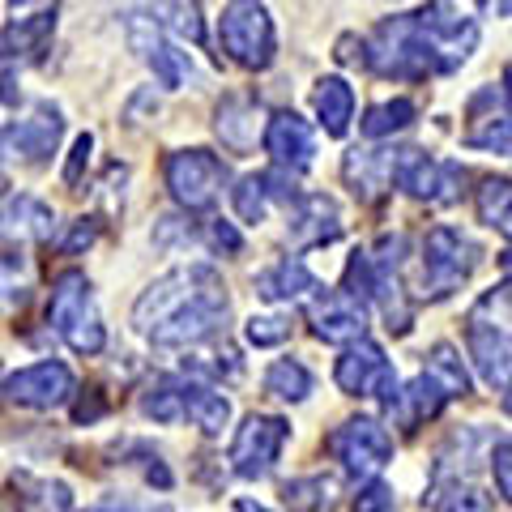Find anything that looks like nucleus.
I'll use <instances>...</instances> for the list:
<instances>
[{"label":"nucleus","instance_id":"nucleus-1","mask_svg":"<svg viewBox=\"0 0 512 512\" xmlns=\"http://www.w3.org/2000/svg\"><path fill=\"white\" fill-rule=\"evenodd\" d=\"M363 47H367L363 64L376 77H393V82H419V77L436 73L431 47L423 39V30H419V13H393V18H384Z\"/></svg>","mask_w":512,"mask_h":512},{"label":"nucleus","instance_id":"nucleus-2","mask_svg":"<svg viewBox=\"0 0 512 512\" xmlns=\"http://www.w3.org/2000/svg\"><path fill=\"white\" fill-rule=\"evenodd\" d=\"M47 325L60 333V342L77 355H99L107 346V329L94 308V286L86 274L64 269L52 282V303H47Z\"/></svg>","mask_w":512,"mask_h":512},{"label":"nucleus","instance_id":"nucleus-3","mask_svg":"<svg viewBox=\"0 0 512 512\" xmlns=\"http://www.w3.org/2000/svg\"><path fill=\"white\" fill-rule=\"evenodd\" d=\"M218 47L227 52V60L239 64V69H252V73L269 69L274 56H278V35H274L269 9L252 5V0H235V5H227L222 18H218Z\"/></svg>","mask_w":512,"mask_h":512},{"label":"nucleus","instance_id":"nucleus-4","mask_svg":"<svg viewBox=\"0 0 512 512\" xmlns=\"http://www.w3.org/2000/svg\"><path fill=\"white\" fill-rule=\"evenodd\" d=\"M214 286H222L218 269L214 265H184V269H171L167 278H158L150 291H141V299L133 303V329L137 333H150L163 325V320H171L180 308H188L197 295L214 291Z\"/></svg>","mask_w":512,"mask_h":512},{"label":"nucleus","instance_id":"nucleus-5","mask_svg":"<svg viewBox=\"0 0 512 512\" xmlns=\"http://www.w3.org/2000/svg\"><path fill=\"white\" fill-rule=\"evenodd\" d=\"M478 265V248L457 227H431L423 239V295L448 299L470 282Z\"/></svg>","mask_w":512,"mask_h":512},{"label":"nucleus","instance_id":"nucleus-6","mask_svg":"<svg viewBox=\"0 0 512 512\" xmlns=\"http://www.w3.org/2000/svg\"><path fill=\"white\" fill-rule=\"evenodd\" d=\"M227 316H231V303H227V286H214L180 308L171 320H163L154 333H150V346L154 350H197L205 342H214L222 329H227Z\"/></svg>","mask_w":512,"mask_h":512},{"label":"nucleus","instance_id":"nucleus-7","mask_svg":"<svg viewBox=\"0 0 512 512\" xmlns=\"http://www.w3.org/2000/svg\"><path fill=\"white\" fill-rule=\"evenodd\" d=\"M325 448L333 461H342L350 478H376L393 461V436L376 419H346L329 431Z\"/></svg>","mask_w":512,"mask_h":512},{"label":"nucleus","instance_id":"nucleus-8","mask_svg":"<svg viewBox=\"0 0 512 512\" xmlns=\"http://www.w3.org/2000/svg\"><path fill=\"white\" fill-rule=\"evenodd\" d=\"M163 175H167L175 205H184V210H210L222 184H227V163L210 150H175L167 158Z\"/></svg>","mask_w":512,"mask_h":512},{"label":"nucleus","instance_id":"nucleus-9","mask_svg":"<svg viewBox=\"0 0 512 512\" xmlns=\"http://www.w3.org/2000/svg\"><path fill=\"white\" fill-rule=\"evenodd\" d=\"M286 440H291V423L286 419H278V414H248L231 440V470L239 478H248V483L265 478L282 457Z\"/></svg>","mask_w":512,"mask_h":512},{"label":"nucleus","instance_id":"nucleus-10","mask_svg":"<svg viewBox=\"0 0 512 512\" xmlns=\"http://www.w3.org/2000/svg\"><path fill=\"white\" fill-rule=\"evenodd\" d=\"M419 30L431 47L436 73H453L457 64H466L470 52L478 47V22L457 5H427L419 9Z\"/></svg>","mask_w":512,"mask_h":512},{"label":"nucleus","instance_id":"nucleus-11","mask_svg":"<svg viewBox=\"0 0 512 512\" xmlns=\"http://www.w3.org/2000/svg\"><path fill=\"white\" fill-rule=\"evenodd\" d=\"M406 235H384L372 256V299L380 303L389 333H410L414 325V303L402 291V256H406Z\"/></svg>","mask_w":512,"mask_h":512},{"label":"nucleus","instance_id":"nucleus-12","mask_svg":"<svg viewBox=\"0 0 512 512\" xmlns=\"http://www.w3.org/2000/svg\"><path fill=\"white\" fill-rule=\"evenodd\" d=\"M333 380H338V389L346 397H380L384 406L397 397V372L372 338L342 350L338 367H333Z\"/></svg>","mask_w":512,"mask_h":512},{"label":"nucleus","instance_id":"nucleus-13","mask_svg":"<svg viewBox=\"0 0 512 512\" xmlns=\"http://www.w3.org/2000/svg\"><path fill=\"white\" fill-rule=\"evenodd\" d=\"M64 133V120L52 103H39L35 116L26 120H13L0 128V163H26V167H39L56 154V141Z\"/></svg>","mask_w":512,"mask_h":512},{"label":"nucleus","instance_id":"nucleus-14","mask_svg":"<svg viewBox=\"0 0 512 512\" xmlns=\"http://www.w3.org/2000/svg\"><path fill=\"white\" fill-rule=\"evenodd\" d=\"M73 389H77L73 372L64 363H56V359L30 363V367L13 372L5 384H0L5 402L9 406H22V410H60L73 397Z\"/></svg>","mask_w":512,"mask_h":512},{"label":"nucleus","instance_id":"nucleus-15","mask_svg":"<svg viewBox=\"0 0 512 512\" xmlns=\"http://www.w3.org/2000/svg\"><path fill=\"white\" fill-rule=\"evenodd\" d=\"M397 184H402L410 197H419V201L448 205V201L461 197L466 167L444 163V158H427L423 150H402V163H397Z\"/></svg>","mask_w":512,"mask_h":512},{"label":"nucleus","instance_id":"nucleus-16","mask_svg":"<svg viewBox=\"0 0 512 512\" xmlns=\"http://www.w3.org/2000/svg\"><path fill=\"white\" fill-rule=\"evenodd\" d=\"M308 320H312L316 338L329 346H355L367 333V308L342 291H320L308 303Z\"/></svg>","mask_w":512,"mask_h":512},{"label":"nucleus","instance_id":"nucleus-17","mask_svg":"<svg viewBox=\"0 0 512 512\" xmlns=\"http://www.w3.org/2000/svg\"><path fill=\"white\" fill-rule=\"evenodd\" d=\"M466 346H470V359L478 367V376H483L487 384H508L512 380V329L470 312Z\"/></svg>","mask_w":512,"mask_h":512},{"label":"nucleus","instance_id":"nucleus-18","mask_svg":"<svg viewBox=\"0 0 512 512\" xmlns=\"http://www.w3.org/2000/svg\"><path fill=\"white\" fill-rule=\"evenodd\" d=\"M261 141H265V150L274 154V163L286 171H308L316 163V133L299 111H278V116L265 124Z\"/></svg>","mask_w":512,"mask_h":512},{"label":"nucleus","instance_id":"nucleus-19","mask_svg":"<svg viewBox=\"0 0 512 512\" xmlns=\"http://www.w3.org/2000/svg\"><path fill=\"white\" fill-rule=\"evenodd\" d=\"M295 248H320V244H333L342 235V214H338V201L325 197V192H299L295 201V214H291V227H286Z\"/></svg>","mask_w":512,"mask_h":512},{"label":"nucleus","instance_id":"nucleus-20","mask_svg":"<svg viewBox=\"0 0 512 512\" xmlns=\"http://www.w3.org/2000/svg\"><path fill=\"white\" fill-rule=\"evenodd\" d=\"M252 286H256V295L269 299V303H312L320 291H325V286L316 282L312 269L303 261H295V256H286V261L261 269V274L252 278Z\"/></svg>","mask_w":512,"mask_h":512},{"label":"nucleus","instance_id":"nucleus-21","mask_svg":"<svg viewBox=\"0 0 512 512\" xmlns=\"http://www.w3.org/2000/svg\"><path fill=\"white\" fill-rule=\"evenodd\" d=\"M397 163H402V150H350L342 163V175L355 188V197L376 201L384 188H393Z\"/></svg>","mask_w":512,"mask_h":512},{"label":"nucleus","instance_id":"nucleus-22","mask_svg":"<svg viewBox=\"0 0 512 512\" xmlns=\"http://www.w3.org/2000/svg\"><path fill=\"white\" fill-rule=\"evenodd\" d=\"M56 231V214L52 205H43L39 197H9V205L0 210V235L13 244H43Z\"/></svg>","mask_w":512,"mask_h":512},{"label":"nucleus","instance_id":"nucleus-23","mask_svg":"<svg viewBox=\"0 0 512 512\" xmlns=\"http://www.w3.org/2000/svg\"><path fill=\"white\" fill-rule=\"evenodd\" d=\"M218 137L222 146L235 154H248L256 146V133H261V103L248 99V94H227L218 103Z\"/></svg>","mask_w":512,"mask_h":512},{"label":"nucleus","instance_id":"nucleus-24","mask_svg":"<svg viewBox=\"0 0 512 512\" xmlns=\"http://www.w3.org/2000/svg\"><path fill=\"white\" fill-rule=\"evenodd\" d=\"M56 30V5H39L26 18H13L0 30V60H18V56H39L43 43Z\"/></svg>","mask_w":512,"mask_h":512},{"label":"nucleus","instance_id":"nucleus-25","mask_svg":"<svg viewBox=\"0 0 512 512\" xmlns=\"http://www.w3.org/2000/svg\"><path fill=\"white\" fill-rule=\"evenodd\" d=\"M444 406H448V393H444L427 372H419L384 410H389L402 427H419V423H427V419H436Z\"/></svg>","mask_w":512,"mask_h":512},{"label":"nucleus","instance_id":"nucleus-26","mask_svg":"<svg viewBox=\"0 0 512 512\" xmlns=\"http://www.w3.org/2000/svg\"><path fill=\"white\" fill-rule=\"evenodd\" d=\"M312 107L329 137H346L350 120H355V90H350L346 77H320L312 90Z\"/></svg>","mask_w":512,"mask_h":512},{"label":"nucleus","instance_id":"nucleus-27","mask_svg":"<svg viewBox=\"0 0 512 512\" xmlns=\"http://www.w3.org/2000/svg\"><path fill=\"white\" fill-rule=\"evenodd\" d=\"M180 393H184V419L197 423L205 436H218V431L231 423V397L222 389H210V384H197V380H180Z\"/></svg>","mask_w":512,"mask_h":512},{"label":"nucleus","instance_id":"nucleus-28","mask_svg":"<svg viewBox=\"0 0 512 512\" xmlns=\"http://www.w3.org/2000/svg\"><path fill=\"white\" fill-rule=\"evenodd\" d=\"M13 504L18 512H73V491L56 483V478H30V474H13Z\"/></svg>","mask_w":512,"mask_h":512},{"label":"nucleus","instance_id":"nucleus-29","mask_svg":"<svg viewBox=\"0 0 512 512\" xmlns=\"http://www.w3.org/2000/svg\"><path fill=\"white\" fill-rule=\"evenodd\" d=\"M427 376L448 393V402H453V397H470V372H466V363H461L457 346H448V342L431 346L427 350Z\"/></svg>","mask_w":512,"mask_h":512},{"label":"nucleus","instance_id":"nucleus-30","mask_svg":"<svg viewBox=\"0 0 512 512\" xmlns=\"http://www.w3.org/2000/svg\"><path fill=\"white\" fill-rule=\"evenodd\" d=\"M35 291V265L22 252H0V312L22 308Z\"/></svg>","mask_w":512,"mask_h":512},{"label":"nucleus","instance_id":"nucleus-31","mask_svg":"<svg viewBox=\"0 0 512 512\" xmlns=\"http://www.w3.org/2000/svg\"><path fill=\"white\" fill-rule=\"evenodd\" d=\"M414 116H419V107H414L410 99H389V103H376V107H367L363 111V120H359V133L363 137H393V133H402V128L414 124Z\"/></svg>","mask_w":512,"mask_h":512},{"label":"nucleus","instance_id":"nucleus-32","mask_svg":"<svg viewBox=\"0 0 512 512\" xmlns=\"http://www.w3.org/2000/svg\"><path fill=\"white\" fill-rule=\"evenodd\" d=\"M474 201H478V218L512 244V180H495L491 175V180H483Z\"/></svg>","mask_w":512,"mask_h":512},{"label":"nucleus","instance_id":"nucleus-33","mask_svg":"<svg viewBox=\"0 0 512 512\" xmlns=\"http://www.w3.org/2000/svg\"><path fill=\"white\" fill-rule=\"evenodd\" d=\"M312 384H316L312 372L299 359H278V363H269V372H265V393L278 397V402H303V397L312 393Z\"/></svg>","mask_w":512,"mask_h":512},{"label":"nucleus","instance_id":"nucleus-34","mask_svg":"<svg viewBox=\"0 0 512 512\" xmlns=\"http://www.w3.org/2000/svg\"><path fill=\"white\" fill-rule=\"evenodd\" d=\"M282 500L291 512H329L333 508V483L329 478H291V483L282 487Z\"/></svg>","mask_w":512,"mask_h":512},{"label":"nucleus","instance_id":"nucleus-35","mask_svg":"<svg viewBox=\"0 0 512 512\" xmlns=\"http://www.w3.org/2000/svg\"><path fill=\"white\" fill-rule=\"evenodd\" d=\"M141 414L154 423H184V393L180 380H158L154 389L141 393Z\"/></svg>","mask_w":512,"mask_h":512},{"label":"nucleus","instance_id":"nucleus-36","mask_svg":"<svg viewBox=\"0 0 512 512\" xmlns=\"http://www.w3.org/2000/svg\"><path fill=\"white\" fill-rule=\"evenodd\" d=\"M470 150H487V154H512V116L504 111H491V116L474 120V128L466 133Z\"/></svg>","mask_w":512,"mask_h":512},{"label":"nucleus","instance_id":"nucleus-37","mask_svg":"<svg viewBox=\"0 0 512 512\" xmlns=\"http://www.w3.org/2000/svg\"><path fill=\"white\" fill-rule=\"evenodd\" d=\"M150 13H158V30H167V35L188 39V43H205V22H201L197 5H158Z\"/></svg>","mask_w":512,"mask_h":512},{"label":"nucleus","instance_id":"nucleus-38","mask_svg":"<svg viewBox=\"0 0 512 512\" xmlns=\"http://www.w3.org/2000/svg\"><path fill=\"white\" fill-rule=\"evenodd\" d=\"M431 512H491V495L474 483H448L436 491V500H431Z\"/></svg>","mask_w":512,"mask_h":512},{"label":"nucleus","instance_id":"nucleus-39","mask_svg":"<svg viewBox=\"0 0 512 512\" xmlns=\"http://www.w3.org/2000/svg\"><path fill=\"white\" fill-rule=\"evenodd\" d=\"M231 201H235V214L244 222H256L261 227L265 214H269V188H265V175H244L235 188H231Z\"/></svg>","mask_w":512,"mask_h":512},{"label":"nucleus","instance_id":"nucleus-40","mask_svg":"<svg viewBox=\"0 0 512 512\" xmlns=\"http://www.w3.org/2000/svg\"><path fill=\"white\" fill-rule=\"evenodd\" d=\"M244 333H248L252 346H282L291 338V320L286 316H252Z\"/></svg>","mask_w":512,"mask_h":512},{"label":"nucleus","instance_id":"nucleus-41","mask_svg":"<svg viewBox=\"0 0 512 512\" xmlns=\"http://www.w3.org/2000/svg\"><path fill=\"white\" fill-rule=\"evenodd\" d=\"M350 512H397V500H393V487L380 483V478H372L359 495L355 504H350Z\"/></svg>","mask_w":512,"mask_h":512},{"label":"nucleus","instance_id":"nucleus-42","mask_svg":"<svg viewBox=\"0 0 512 512\" xmlns=\"http://www.w3.org/2000/svg\"><path fill=\"white\" fill-rule=\"evenodd\" d=\"M491 474H495V487H500V495L512 504V436L491 448Z\"/></svg>","mask_w":512,"mask_h":512},{"label":"nucleus","instance_id":"nucleus-43","mask_svg":"<svg viewBox=\"0 0 512 512\" xmlns=\"http://www.w3.org/2000/svg\"><path fill=\"white\" fill-rule=\"evenodd\" d=\"M205 235H210V244H214L218 252H227V256L244 252V235H239V231H235V222H227V218H214Z\"/></svg>","mask_w":512,"mask_h":512},{"label":"nucleus","instance_id":"nucleus-44","mask_svg":"<svg viewBox=\"0 0 512 512\" xmlns=\"http://www.w3.org/2000/svg\"><path fill=\"white\" fill-rule=\"evenodd\" d=\"M90 150H94V137L82 133L73 141V150H69V163H64V184H77L82 180V167L90 163Z\"/></svg>","mask_w":512,"mask_h":512},{"label":"nucleus","instance_id":"nucleus-45","mask_svg":"<svg viewBox=\"0 0 512 512\" xmlns=\"http://www.w3.org/2000/svg\"><path fill=\"white\" fill-rule=\"evenodd\" d=\"M94 239H99V218H77L73 222V231H69V239H64V252H82V248H90Z\"/></svg>","mask_w":512,"mask_h":512},{"label":"nucleus","instance_id":"nucleus-46","mask_svg":"<svg viewBox=\"0 0 512 512\" xmlns=\"http://www.w3.org/2000/svg\"><path fill=\"white\" fill-rule=\"evenodd\" d=\"M235 512H269V508L256 504V500H235Z\"/></svg>","mask_w":512,"mask_h":512},{"label":"nucleus","instance_id":"nucleus-47","mask_svg":"<svg viewBox=\"0 0 512 512\" xmlns=\"http://www.w3.org/2000/svg\"><path fill=\"white\" fill-rule=\"evenodd\" d=\"M504 82H508V103H512V69H508V77H504Z\"/></svg>","mask_w":512,"mask_h":512},{"label":"nucleus","instance_id":"nucleus-48","mask_svg":"<svg viewBox=\"0 0 512 512\" xmlns=\"http://www.w3.org/2000/svg\"><path fill=\"white\" fill-rule=\"evenodd\" d=\"M504 402H508V410H512V380H508V397H504Z\"/></svg>","mask_w":512,"mask_h":512}]
</instances>
